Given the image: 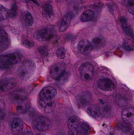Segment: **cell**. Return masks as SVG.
<instances>
[{"mask_svg": "<svg viewBox=\"0 0 134 135\" xmlns=\"http://www.w3.org/2000/svg\"><path fill=\"white\" fill-rule=\"evenodd\" d=\"M56 95V90L51 86L45 87L42 89L39 95L38 104L42 108H43L48 103L53 101Z\"/></svg>", "mask_w": 134, "mask_h": 135, "instance_id": "obj_1", "label": "cell"}, {"mask_svg": "<svg viewBox=\"0 0 134 135\" xmlns=\"http://www.w3.org/2000/svg\"><path fill=\"white\" fill-rule=\"evenodd\" d=\"M35 70V64L32 61H26L18 68L17 73L20 79L26 80L30 79Z\"/></svg>", "mask_w": 134, "mask_h": 135, "instance_id": "obj_2", "label": "cell"}, {"mask_svg": "<svg viewBox=\"0 0 134 135\" xmlns=\"http://www.w3.org/2000/svg\"><path fill=\"white\" fill-rule=\"evenodd\" d=\"M21 59V55L19 53L3 55L0 56V68L3 69H9L15 64L18 63Z\"/></svg>", "mask_w": 134, "mask_h": 135, "instance_id": "obj_3", "label": "cell"}, {"mask_svg": "<svg viewBox=\"0 0 134 135\" xmlns=\"http://www.w3.org/2000/svg\"><path fill=\"white\" fill-rule=\"evenodd\" d=\"M80 75L81 80L84 81H89L94 75V67L91 63L86 62L80 66Z\"/></svg>", "mask_w": 134, "mask_h": 135, "instance_id": "obj_4", "label": "cell"}, {"mask_svg": "<svg viewBox=\"0 0 134 135\" xmlns=\"http://www.w3.org/2000/svg\"><path fill=\"white\" fill-rule=\"evenodd\" d=\"M28 99V94L24 90H17L10 95V100L13 104L17 105L26 101Z\"/></svg>", "mask_w": 134, "mask_h": 135, "instance_id": "obj_5", "label": "cell"}, {"mask_svg": "<svg viewBox=\"0 0 134 135\" xmlns=\"http://www.w3.org/2000/svg\"><path fill=\"white\" fill-rule=\"evenodd\" d=\"M17 82L14 78H5L0 81V92L6 93L17 86Z\"/></svg>", "mask_w": 134, "mask_h": 135, "instance_id": "obj_6", "label": "cell"}, {"mask_svg": "<svg viewBox=\"0 0 134 135\" xmlns=\"http://www.w3.org/2000/svg\"><path fill=\"white\" fill-rule=\"evenodd\" d=\"M66 72L65 65L63 63H57L51 67L50 76L54 80H57Z\"/></svg>", "mask_w": 134, "mask_h": 135, "instance_id": "obj_7", "label": "cell"}, {"mask_svg": "<svg viewBox=\"0 0 134 135\" xmlns=\"http://www.w3.org/2000/svg\"><path fill=\"white\" fill-rule=\"evenodd\" d=\"M35 127L39 131L44 132L48 130L51 126V121L47 117L40 115L36 119L35 122Z\"/></svg>", "mask_w": 134, "mask_h": 135, "instance_id": "obj_8", "label": "cell"}, {"mask_svg": "<svg viewBox=\"0 0 134 135\" xmlns=\"http://www.w3.org/2000/svg\"><path fill=\"white\" fill-rule=\"evenodd\" d=\"M122 118L126 123L134 125V108H125L122 112Z\"/></svg>", "mask_w": 134, "mask_h": 135, "instance_id": "obj_9", "label": "cell"}, {"mask_svg": "<svg viewBox=\"0 0 134 135\" xmlns=\"http://www.w3.org/2000/svg\"><path fill=\"white\" fill-rule=\"evenodd\" d=\"M35 37L40 42H45L52 38L53 32L49 28L41 29L35 32Z\"/></svg>", "mask_w": 134, "mask_h": 135, "instance_id": "obj_10", "label": "cell"}, {"mask_svg": "<svg viewBox=\"0 0 134 135\" xmlns=\"http://www.w3.org/2000/svg\"><path fill=\"white\" fill-rule=\"evenodd\" d=\"M78 49L80 54H81L82 55H87L91 52L93 48L90 42L87 40H82L79 42Z\"/></svg>", "mask_w": 134, "mask_h": 135, "instance_id": "obj_11", "label": "cell"}, {"mask_svg": "<svg viewBox=\"0 0 134 135\" xmlns=\"http://www.w3.org/2000/svg\"><path fill=\"white\" fill-rule=\"evenodd\" d=\"M97 86L104 91H111L114 89V84L110 79L102 78L97 81Z\"/></svg>", "mask_w": 134, "mask_h": 135, "instance_id": "obj_12", "label": "cell"}, {"mask_svg": "<svg viewBox=\"0 0 134 135\" xmlns=\"http://www.w3.org/2000/svg\"><path fill=\"white\" fill-rule=\"evenodd\" d=\"M23 122L20 118H14L11 124V131L13 135H19L23 130Z\"/></svg>", "mask_w": 134, "mask_h": 135, "instance_id": "obj_13", "label": "cell"}, {"mask_svg": "<svg viewBox=\"0 0 134 135\" xmlns=\"http://www.w3.org/2000/svg\"><path fill=\"white\" fill-rule=\"evenodd\" d=\"M10 45V39L7 33L3 29H0V52L5 51Z\"/></svg>", "mask_w": 134, "mask_h": 135, "instance_id": "obj_14", "label": "cell"}, {"mask_svg": "<svg viewBox=\"0 0 134 135\" xmlns=\"http://www.w3.org/2000/svg\"><path fill=\"white\" fill-rule=\"evenodd\" d=\"M91 96V94L87 92H84L80 93L77 97V101L79 105L81 107H85L89 104Z\"/></svg>", "mask_w": 134, "mask_h": 135, "instance_id": "obj_15", "label": "cell"}, {"mask_svg": "<svg viewBox=\"0 0 134 135\" xmlns=\"http://www.w3.org/2000/svg\"><path fill=\"white\" fill-rule=\"evenodd\" d=\"M42 14H43V17H45V19L48 20V21L52 20L54 15L53 9L52 5L49 3L45 4L42 7Z\"/></svg>", "mask_w": 134, "mask_h": 135, "instance_id": "obj_16", "label": "cell"}, {"mask_svg": "<svg viewBox=\"0 0 134 135\" xmlns=\"http://www.w3.org/2000/svg\"><path fill=\"white\" fill-rule=\"evenodd\" d=\"M72 18V15L71 13H67L64 17L63 18V20L61 21L60 28H59V31L60 32H64L66 30L67 28L68 27L69 25L70 24Z\"/></svg>", "mask_w": 134, "mask_h": 135, "instance_id": "obj_17", "label": "cell"}, {"mask_svg": "<svg viewBox=\"0 0 134 135\" xmlns=\"http://www.w3.org/2000/svg\"><path fill=\"white\" fill-rule=\"evenodd\" d=\"M120 21L121 26H122L123 32L126 33V34L127 36H129L130 38H133V30L131 29V26L127 23L126 18L124 17H121Z\"/></svg>", "mask_w": 134, "mask_h": 135, "instance_id": "obj_18", "label": "cell"}, {"mask_svg": "<svg viewBox=\"0 0 134 135\" xmlns=\"http://www.w3.org/2000/svg\"><path fill=\"white\" fill-rule=\"evenodd\" d=\"M87 112L91 117L93 118H99L101 115V108L95 105H90L87 109Z\"/></svg>", "mask_w": 134, "mask_h": 135, "instance_id": "obj_19", "label": "cell"}, {"mask_svg": "<svg viewBox=\"0 0 134 135\" xmlns=\"http://www.w3.org/2000/svg\"><path fill=\"white\" fill-rule=\"evenodd\" d=\"M29 108H30V104L28 100H26L24 102L16 105L15 111L18 114H24L29 110Z\"/></svg>", "mask_w": 134, "mask_h": 135, "instance_id": "obj_20", "label": "cell"}, {"mask_svg": "<svg viewBox=\"0 0 134 135\" xmlns=\"http://www.w3.org/2000/svg\"><path fill=\"white\" fill-rule=\"evenodd\" d=\"M80 125V119L77 117V116L73 115L69 118L68 121V127L69 129H78L79 126Z\"/></svg>", "mask_w": 134, "mask_h": 135, "instance_id": "obj_21", "label": "cell"}, {"mask_svg": "<svg viewBox=\"0 0 134 135\" xmlns=\"http://www.w3.org/2000/svg\"><path fill=\"white\" fill-rule=\"evenodd\" d=\"M95 16V13L91 10H86L81 15L80 18L82 22H88L93 19Z\"/></svg>", "mask_w": 134, "mask_h": 135, "instance_id": "obj_22", "label": "cell"}, {"mask_svg": "<svg viewBox=\"0 0 134 135\" xmlns=\"http://www.w3.org/2000/svg\"><path fill=\"white\" fill-rule=\"evenodd\" d=\"M123 47L127 51L134 50V40L132 38H126L123 41Z\"/></svg>", "mask_w": 134, "mask_h": 135, "instance_id": "obj_23", "label": "cell"}, {"mask_svg": "<svg viewBox=\"0 0 134 135\" xmlns=\"http://www.w3.org/2000/svg\"><path fill=\"white\" fill-rule=\"evenodd\" d=\"M92 46H93V48H100V47H102L104 45V40L101 37H95L92 39L91 42Z\"/></svg>", "mask_w": 134, "mask_h": 135, "instance_id": "obj_24", "label": "cell"}, {"mask_svg": "<svg viewBox=\"0 0 134 135\" xmlns=\"http://www.w3.org/2000/svg\"><path fill=\"white\" fill-rule=\"evenodd\" d=\"M78 132L81 135H87L89 133V127L86 123H80Z\"/></svg>", "mask_w": 134, "mask_h": 135, "instance_id": "obj_25", "label": "cell"}, {"mask_svg": "<svg viewBox=\"0 0 134 135\" xmlns=\"http://www.w3.org/2000/svg\"><path fill=\"white\" fill-rule=\"evenodd\" d=\"M9 17V11L4 7L0 5V21H3Z\"/></svg>", "mask_w": 134, "mask_h": 135, "instance_id": "obj_26", "label": "cell"}, {"mask_svg": "<svg viewBox=\"0 0 134 135\" xmlns=\"http://www.w3.org/2000/svg\"><path fill=\"white\" fill-rule=\"evenodd\" d=\"M55 108V104L53 101L51 102L48 103L44 108H43L44 112L47 113H50L54 110Z\"/></svg>", "mask_w": 134, "mask_h": 135, "instance_id": "obj_27", "label": "cell"}, {"mask_svg": "<svg viewBox=\"0 0 134 135\" xmlns=\"http://www.w3.org/2000/svg\"><path fill=\"white\" fill-rule=\"evenodd\" d=\"M126 7L128 11L134 15V0H128L126 3Z\"/></svg>", "mask_w": 134, "mask_h": 135, "instance_id": "obj_28", "label": "cell"}, {"mask_svg": "<svg viewBox=\"0 0 134 135\" xmlns=\"http://www.w3.org/2000/svg\"><path fill=\"white\" fill-rule=\"evenodd\" d=\"M56 55L57 56V57H59V59H63L65 57V50L63 47H60L56 50Z\"/></svg>", "mask_w": 134, "mask_h": 135, "instance_id": "obj_29", "label": "cell"}, {"mask_svg": "<svg viewBox=\"0 0 134 135\" xmlns=\"http://www.w3.org/2000/svg\"><path fill=\"white\" fill-rule=\"evenodd\" d=\"M25 19H26V22L27 23V25L28 26H31L32 25L33 22H34V19H33L32 15H31V13L27 12L25 15Z\"/></svg>", "mask_w": 134, "mask_h": 135, "instance_id": "obj_30", "label": "cell"}, {"mask_svg": "<svg viewBox=\"0 0 134 135\" xmlns=\"http://www.w3.org/2000/svg\"><path fill=\"white\" fill-rule=\"evenodd\" d=\"M17 14V7L16 5H13V6L12 7L11 9L10 10V11L9 12V17H11V18H14V17H16Z\"/></svg>", "mask_w": 134, "mask_h": 135, "instance_id": "obj_31", "label": "cell"}, {"mask_svg": "<svg viewBox=\"0 0 134 135\" xmlns=\"http://www.w3.org/2000/svg\"><path fill=\"white\" fill-rule=\"evenodd\" d=\"M67 79H68V73H67L66 72H65L61 76H60V77L56 80V81H58L59 83H64V82L66 81Z\"/></svg>", "mask_w": 134, "mask_h": 135, "instance_id": "obj_32", "label": "cell"}, {"mask_svg": "<svg viewBox=\"0 0 134 135\" xmlns=\"http://www.w3.org/2000/svg\"><path fill=\"white\" fill-rule=\"evenodd\" d=\"M23 45L25 47H28V48H31V47H34V43L31 40H25L23 42Z\"/></svg>", "mask_w": 134, "mask_h": 135, "instance_id": "obj_33", "label": "cell"}, {"mask_svg": "<svg viewBox=\"0 0 134 135\" xmlns=\"http://www.w3.org/2000/svg\"><path fill=\"white\" fill-rule=\"evenodd\" d=\"M78 129H69L68 133V135H78Z\"/></svg>", "mask_w": 134, "mask_h": 135, "instance_id": "obj_34", "label": "cell"}, {"mask_svg": "<svg viewBox=\"0 0 134 135\" xmlns=\"http://www.w3.org/2000/svg\"><path fill=\"white\" fill-rule=\"evenodd\" d=\"M5 102H4L3 100H1V99H0V113L3 112V110L5 109Z\"/></svg>", "mask_w": 134, "mask_h": 135, "instance_id": "obj_35", "label": "cell"}, {"mask_svg": "<svg viewBox=\"0 0 134 135\" xmlns=\"http://www.w3.org/2000/svg\"><path fill=\"white\" fill-rule=\"evenodd\" d=\"M22 135H33V133L30 131H27L26 132V133H24Z\"/></svg>", "mask_w": 134, "mask_h": 135, "instance_id": "obj_36", "label": "cell"}, {"mask_svg": "<svg viewBox=\"0 0 134 135\" xmlns=\"http://www.w3.org/2000/svg\"><path fill=\"white\" fill-rule=\"evenodd\" d=\"M57 135H64L63 133H59V134H58Z\"/></svg>", "mask_w": 134, "mask_h": 135, "instance_id": "obj_37", "label": "cell"}, {"mask_svg": "<svg viewBox=\"0 0 134 135\" xmlns=\"http://www.w3.org/2000/svg\"><path fill=\"white\" fill-rule=\"evenodd\" d=\"M18 1H27L28 0H18Z\"/></svg>", "mask_w": 134, "mask_h": 135, "instance_id": "obj_38", "label": "cell"}, {"mask_svg": "<svg viewBox=\"0 0 134 135\" xmlns=\"http://www.w3.org/2000/svg\"><path fill=\"white\" fill-rule=\"evenodd\" d=\"M0 130H1V125H0Z\"/></svg>", "mask_w": 134, "mask_h": 135, "instance_id": "obj_39", "label": "cell"}, {"mask_svg": "<svg viewBox=\"0 0 134 135\" xmlns=\"http://www.w3.org/2000/svg\"><path fill=\"white\" fill-rule=\"evenodd\" d=\"M113 135H116V134H113Z\"/></svg>", "mask_w": 134, "mask_h": 135, "instance_id": "obj_40", "label": "cell"}, {"mask_svg": "<svg viewBox=\"0 0 134 135\" xmlns=\"http://www.w3.org/2000/svg\"><path fill=\"white\" fill-rule=\"evenodd\" d=\"M38 135H41V134H38Z\"/></svg>", "mask_w": 134, "mask_h": 135, "instance_id": "obj_41", "label": "cell"}]
</instances>
